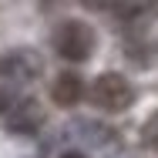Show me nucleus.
Returning <instances> with one entry per match:
<instances>
[{
    "label": "nucleus",
    "mask_w": 158,
    "mask_h": 158,
    "mask_svg": "<svg viewBox=\"0 0 158 158\" xmlns=\"http://www.w3.org/2000/svg\"><path fill=\"white\" fill-rule=\"evenodd\" d=\"M3 118H7V128L14 135H34L44 125V108L34 98H14L3 111Z\"/></svg>",
    "instance_id": "obj_4"
},
{
    "label": "nucleus",
    "mask_w": 158,
    "mask_h": 158,
    "mask_svg": "<svg viewBox=\"0 0 158 158\" xmlns=\"http://www.w3.org/2000/svg\"><path fill=\"white\" fill-rule=\"evenodd\" d=\"M44 71V57L31 47H14L7 54H0V77L10 84H31Z\"/></svg>",
    "instance_id": "obj_3"
},
{
    "label": "nucleus",
    "mask_w": 158,
    "mask_h": 158,
    "mask_svg": "<svg viewBox=\"0 0 158 158\" xmlns=\"http://www.w3.org/2000/svg\"><path fill=\"white\" fill-rule=\"evenodd\" d=\"M121 51H125L128 61L138 64V67H148V64L158 61V44H155V37H148L145 31H141V34H128Z\"/></svg>",
    "instance_id": "obj_7"
},
{
    "label": "nucleus",
    "mask_w": 158,
    "mask_h": 158,
    "mask_svg": "<svg viewBox=\"0 0 158 158\" xmlns=\"http://www.w3.org/2000/svg\"><path fill=\"white\" fill-rule=\"evenodd\" d=\"M141 145L152 148V152H158V111L148 114V121L141 125Z\"/></svg>",
    "instance_id": "obj_8"
},
{
    "label": "nucleus",
    "mask_w": 158,
    "mask_h": 158,
    "mask_svg": "<svg viewBox=\"0 0 158 158\" xmlns=\"http://www.w3.org/2000/svg\"><path fill=\"white\" fill-rule=\"evenodd\" d=\"M51 98H54V104H61V108H74V104L84 98V77H81L77 71H61L57 81H54V88H51Z\"/></svg>",
    "instance_id": "obj_6"
},
{
    "label": "nucleus",
    "mask_w": 158,
    "mask_h": 158,
    "mask_svg": "<svg viewBox=\"0 0 158 158\" xmlns=\"http://www.w3.org/2000/svg\"><path fill=\"white\" fill-rule=\"evenodd\" d=\"M51 44H54V51L61 54L64 61L81 64V61H88L91 51H94V31L84 20H64V24L54 27Z\"/></svg>",
    "instance_id": "obj_1"
},
{
    "label": "nucleus",
    "mask_w": 158,
    "mask_h": 158,
    "mask_svg": "<svg viewBox=\"0 0 158 158\" xmlns=\"http://www.w3.org/2000/svg\"><path fill=\"white\" fill-rule=\"evenodd\" d=\"M114 3L118 0H81V7H88V10H114Z\"/></svg>",
    "instance_id": "obj_9"
},
{
    "label": "nucleus",
    "mask_w": 158,
    "mask_h": 158,
    "mask_svg": "<svg viewBox=\"0 0 158 158\" xmlns=\"http://www.w3.org/2000/svg\"><path fill=\"white\" fill-rule=\"evenodd\" d=\"M158 14V0H118L114 3V17L118 27L128 34H141Z\"/></svg>",
    "instance_id": "obj_5"
},
{
    "label": "nucleus",
    "mask_w": 158,
    "mask_h": 158,
    "mask_svg": "<svg viewBox=\"0 0 158 158\" xmlns=\"http://www.w3.org/2000/svg\"><path fill=\"white\" fill-rule=\"evenodd\" d=\"M61 158H84L81 152H67V155H61Z\"/></svg>",
    "instance_id": "obj_10"
},
{
    "label": "nucleus",
    "mask_w": 158,
    "mask_h": 158,
    "mask_svg": "<svg viewBox=\"0 0 158 158\" xmlns=\"http://www.w3.org/2000/svg\"><path fill=\"white\" fill-rule=\"evenodd\" d=\"M91 101H94L101 111H125L131 108V101H135V84L128 81L125 74H101L94 84H91Z\"/></svg>",
    "instance_id": "obj_2"
}]
</instances>
